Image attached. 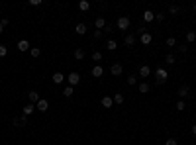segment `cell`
I'll list each match as a JSON object with an SVG mask.
<instances>
[{
  "instance_id": "obj_1",
  "label": "cell",
  "mask_w": 196,
  "mask_h": 145,
  "mask_svg": "<svg viewBox=\"0 0 196 145\" xmlns=\"http://www.w3.org/2000/svg\"><path fill=\"white\" fill-rule=\"evenodd\" d=\"M155 77H157V84H163V83H167V79H169V73H167L163 67H159L157 71H155Z\"/></svg>"
},
{
  "instance_id": "obj_2",
  "label": "cell",
  "mask_w": 196,
  "mask_h": 145,
  "mask_svg": "<svg viewBox=\"0 0 196 145\" xmlns=\"http://www.w3.org/2000/svg\"><path fill=\"white\" fill-rule=\"evenodd\" d=\"M67 80H69V87H75V84L81 83V75H78L77 71H73V73L67 77Z\"/></svg>"
},
{
  "instance_id": "obj_3",
  "label": "cell",
  "mask_w": 196,
  "mask_h": 145,
  "mask_svg": "<svg viewBox=\"0 0 196 145\" xmlns=\"http://www.w3.org/2000/svg\"><path fill=\"white\" fill-rule=\"evenodd\" d=\"M130 18H128V16H122V18L118 20V28L122 30V31H126V30H130Z\"/></svg>"
},
{
  "instance_id": "obj_4",
  "label": "cell",
  "mask_w": 196,
  "mask_h": 145,
  "mask_svg": "<svg viewBox=\"0 0 196 145\" xmlns=\"http://www.w3.org/2000/svg\"><path fill=\"white\" fill-rule=\"evenodd\" d=\"M35 110H38V112H47V110H49V100L41 98L38 104H35Z\"/></svg>"
},
{
  "instance_id": "obj_5",
  "label": "cell",
  "mask_w": 196,
  "mask_h": 145,
  "mask_svg": "<svg viewBox=\"0 0 196 145\" xmlns=\"http://www.w3.org/2000/svg\"><path fill=\"white\" fill-rule=\"evenodd\" d=\"M28 100H30V104H38V102L41 100V96H39V92L31 90V92H28Z\"/></svg>"
},
{
  "instance_id": "obj_6",
  "label": "cell",
  "mask_w": 196,
  "mask_h": 145,
  "mask_svg": "<svg viewBox=\"0 0 196 145\" xmlns=\"http://www.w3.org/2000/svg\"><path fill=\"white\" fill-rule=\"evenodd\" d=\"M139 41H141L143 45H149L151 41H153V35L149 34V31H145V34H141V35H139Z\"/></svg>"
},
{
  "instance_id": "obj_7",
  "label": "cell",
  "mask_w": 196,
  "mask_h": 145,
  "mask_svg": "<svg viewBox=\"0 0 196 145\" xmlns=\"http://www.w3.org/2000/svg\"><path fill=\"white\" fill-rule=\"evenodd\" d=\"M110 73H112L114 77H120V75L124 73V67H122L120 63H114V65H112V69H110Z\"/></svg>"
},
{
  "instance_id": "obj_8",
  "label": "cell",
  "mask_w": 196,
  "mask_h": 145,
  "mask_svg": "<svg viewBox=\"0 0 196 145\" xmlns=\"http://www.w3.org/2000/svg\"><path fill=\"white\" fill-rule=\"evenodd\" d=\"M35 112V104H26L24 108H22V114L24 116H30V114H34Z\"/></svg>"
},
{
  "instance_id": "obj_9",
  "label": "cell",
  "mask_w": 196,
  "mask_h": 145,
  "mask_svg": "<svg viewBox=\"0 0 196 145\" xmlns=\"http://www.w3.org/2000/svg\"><path fill=\"white\" fill-rule=\"evenodd\" d=\"M143 20H145V24H149L155 20V12H151V10H145L143 12Z\"/></svg>"
},
{
  "instance_id": "obj_10",
  "label": "cell",
  "mask_w": 196,
  "mask_h": 145,
  "mask_svg": "<svg viewBox=\"0 0 196 145\" xmlns=\"http://www.w3.org/2000/svg\"><path fill=\"white\" fill-rule=\"evenodd\" d=\"M149 75H151V69L147 67V65L139 67V77H141V79H147V77H149Z\"/></svg>"
},
{
  "instance_id": "obj_11",
  "label": "cell",
  "mask_w": 196,
  "mask_h": 145,
  "mask_svg": "<svg viewBox=\"0 0 196 145\" xmlns=\"http://www.w3.org/2000/svg\"><path fill=\"white\" fill-rule=\"evenodd\" d=\"M102 106H104V108H112V106H114V98H112V96H104V98H102Z\"/></svg>"
},
{
  "instance_id": "obj_12",
  "label": "cell",
  "mask_w": 196,
  "mask_h": 145,
  "mask_svg": "<svg viewBox=\"0 0 196 145\" xmlns=\"http://www.w3.org/2000/svg\"><path fill=\"white\" fill-rule=\"evenodd\" d=\"M31 47H30V43L26 39H22V41H18V51H30Z\"/></svg>"
},
{
  "instance_id": "obj_13",
  "label": "cell",
  "mask_w": 196,
  "mask_h": 145,
  "mask_svg": "<svg viewBox=\"0 0 196 145\" xmlns=\"http://www.w3.org/2000/svg\"><path fill=\"white\" fill-rule=\"evenodd\" d=\"M78 10H81V12L90 10V2H88V0H81V2H78Z\"/></svg>"
},
{
  "instance_id": "obj_14",
  "label": "cell",
  "mask_w": 196,
  "mask_h": 145,
  "mask_svg": "<svg viewBox=\"0 0 196 145\" xmlns=\"http://www.w3.org/2000/svg\"><path fill=\"white\" fill-rule=\"evenodd\" d=\"M104 75V69L100 67V65H96V67H92V77H96V79H100Z\"/></svg>"
},
{
  "instance_id": "obj_15",
  "label": "cell",
  "mask_w": 196,
  "mask_h": 145,
  "mask_svg": "<svg viewBox=\"0 0 196 145\" xmlns=\"http://www.w3.org/2000/svg\"><path fill=\"white\" fill-rule=\"evenodd\" d=\"M94 26H96V30L102 31V30L106 28V20H104V18H96V20H94Z\"/></svg>"
},
{
  "instance_id": "obj_16",
  "label": "cell",
  "mask_w": 196,
  "mask_h": 145,
  "mask_svg": "<svg viewBox=\"0 0 196 145\" xmlns=\"http://www.w3.org/2000/svg\"><path fill=\"white\" fill-rule=\"evenodd\" d=\"M51 79H53V83H55V84H61L63 80H65V75H63V73H55Z\"/></svg>"
},
{
  "instance_id": "obj_17",
  "label": "cell",
  "mask_w": 196,
  "mask_h": 145,
  "mask_svg": "<svg viewBox=\"0 0 196 145\" xmlns=\"http://www.w3.org/2000/svg\"><path fill=\"white\" fill-rule=\"evenodd\" d=\"M124 43H126V45H130V47H131V45H134V43H135V35H134V34H128V35H126V37H124Z\"/></svg>"
},
{
  "instance_id": "obj_18",
  "label": "cell",
  "mask_w": 196,
  "mask_h": 145,
  "mask_svg": "<svg viewBox=\"0 0 196 145\" xmlns=\"http://www.w3.org/2000/svg\"><path fill=\"white\" fill-rule=\"evenodd\" d=\"M188 92H190V88L186 87V84L178 88V96H181V98H186V96H188Z\"/></svg>"
},
{
  "instance_id": "obj_19",
  "label": "cell",
  "mask_w": 196,
  "mask_h": 145,
  "mask_svg": "<svg viewBox=\"0 0 196 145\" xmlns=\"http://www.w3.org/2000/svg\"><path fill=\"white\" fill-rule=\"evenodd\" d=\"M137 90H139L141 94H147V92H149V84H147V83H139V87H137Z\"/></svg>"
},
{
  "instance_id": "obj_20",
  "label": "cell",
  "mask_w": 196,
  "mask_h": 145,
  "mask_svg": "<svg viewBox=\"0 0 196 145\" xmlns=\"http://www.w3.org/2000/svg\"><path fill=\"white\" fill-rule=\"evenodd\" d=\"M75 31H77L78 35H84V34H86V26H84V24H77V28H75Z\"/></svg>"
},
{
  "instance_id": "obj_21",
  "label": "cell",
  "mask_w": 196,
  "mask_h": 145,
  "mask_svg": "<svg viewBox=\"0 0 196 145\" xmlns=\"http://www.w3.org/2000/svg\"><path fill=\"white\" fill-rule=\"evenodd\" d=\"M14 123H16V126H20V123H22V126H24V123H28V116H20V118H16V120H14Z\"/></svg>"
},
{
  "instance_id": "obj_22",
  "label": "cell",
  "mask_w": 196,
  "mask_h": 145,
  "mask_svg": "<svg viewBox=\"0 0 196 145\" xmlns=\"http://www.w3.org/2000/svg\"><path fill=\"white\" fill-rule=\"evenodd\" d=\"M30 55L34 57V59L39 57V55H41V49H39V47H31V49H30Z\"/></svg>"
},
{
  "instance_id": "obj_23",
  "label": "cell",
  "mask_w": 196,
  "mask_h": 145,
  "mask_svg": "<svg viewBox=\"0 0 196 145\" xmlns=\"http://www.w3.org/2000/svg\"><path fill=\"white\" fill-rule=\"evenodd\" d=\"M116 47H118V43H116L114 39H110L108 43H106V49H110V51H116Z\"/></svg>"
},
{
  "instance_id": "obj_24",
  "label": "cell",
  "mask_w": 196,
  "mask_h": 145,
  "mask_svg": "<svg viewBox=\"0 0 196 145\" xmlns=\"http://www.w3.org/2000/svg\"><path fill=\"white\" fill-rule=\"evenodd\" d=\"M186 41H188V43H194V41H196V34H194V31H188V34H186Z\"/></svg>"
},
{
  "instance_id": "obj_25",
  "label": "cell",
  "mask_w": 196,
  "mask_h": 145,
  "mask_svg": "<svg viewBox=\"0 0 196 145\" xmlns=\"http://www.w3.org/2000/svg\"><path fill=\"white\" fill-rule=\"evenodd\" d=\"M73 92H75V88H73V87H69V84L65 87V90H63V94H65L67 98H69V96H73Z\"/></svg>"
},
{
  "instance_id": "obj_26",
  "label": "cell",
  "mask_w": 196,
  "mask_h": 145,
  "mask_svg": "<svg viewBox=\"0 0 196 145\" xmlns=\"http://www.w3.org/2000/svg\"><path fill=\"white\" fill-rule=\"evenodd\" d=\"M128 84H130V87L137 84V77H135V75H130V77H128Z\"/></svg>"
},
{
  "instance_id": "obj_27",
  "label": "cell",
  "mask_w": 196,
  "mask_h": 145,
  "mask_svg": "<svg viewBox=\"0 0 196 145\" xmlns=\"http://www.w3.org/2000/svg\"><path fill=\"white\" fill-rule=\"evenodd\" d=\"M75 59H78V61L84 59V51L82 49H75Z\"/></svg>"
},
{
  "instance_id": "obj_28",
  "label": "cell",
  "mask_w": 196,
  "mask_h": 145,
  "mask_svg": "<svg viewBox=\"0 0 196 145\" xmlns=\"http://www.w3.org/2000/svg\"><path fill=\"white\" fill-rule=\"evenodd\" d=\"M165 63H169V65H174V63H177V59H174V55H167V57H165Z\"/></svg>"
},
{
  "instance_id": "obj_29",
  "label": "cell",
  "mask_w": 196,
  "mask_h": 145,
  "mask_svg": "<svg viewBox=\"0 0 196 145\" xmlns=\"http://www.w3.org/2000/svg\"><path fill=\"white\" fill-rule=\"evenodd\" d=\"M92 59H94L96 63H98V61H102V53H100V51H94V53H92Z\"/></svg>"
},
{
  "instance_id": "obj_30",
  "label": "cell",
  "mask_w": 196,
  "mask_h": 145,
  "mask_svg": "<svg viewBox=\"0 0 196 145\" xmlns=\"http://www.w3.org/2000/svg\"><path fill=\"white\" fill-rule=\"evenodd\" d=\"M114 102H116V104H124V96H122V94H114Z\"/></svg>"
},
{
  "instance_id": "obj_31",
  "label": "cell",
  "mask_w": 196,
  "mask_h": 145,
  "mask_svg": "<svg viewBox=\"0 0 196 145\" xmlns=\"http://www.w3.org/2000/svg\"><path fill=\"white\" fill-rule=\"evenodd\" d=\"M167 45L169 47H174V45H177V39H174V37H167Z\"/></svg>"
},
{
  "instance_id": "obj_32",
  "label": "cell",
  "mask_w": 196,
  "mask_h": 145,
  "mask_svg": "<svg viewBox=\"0 0 196 145\" xmlns=\"http://www.w3.org/2000/svg\"><path fill=\"white\" fill-rule=\"evenodd\" d=\"M6 53H8V47L6 45H0V57H6Z\"/></svg>"
},
{
  "instance_id": "obj_33",
  "label": "cell",
  "mask_w": 196,
  "mask_h": 145,
  "mask_svg": "<svg viewBox=\"0 0 196 145\" xmlns=\"http://www.w3.org/2000/svg\"><path fill=\"white\" fill-rule=\"evenodd\" d=\"M155 20H157V22H163V20H165V14H163V12L155 14Z\"/></svg>"
},
{
  "instance_id": "obj_34",
  "label": "cell",
  "mask_w": 196,
  "mask_h": 145,
  "mask_svg": "<svg viewBox=\"0 0 196 145\" xmlns=\"http://www.w3.org/2000/svg\"><path fill=\"white\" fill-rule=\"evenodd\" d=\"M169 12H171V14H177V12H178V6H174V4H171V6H169Z\"/></svg>"
},
{
  "instance_id": "obj_35",
  "label": "cell",
  "mask_w": 196,
  "mask_h": 145,
  "mask_svg": "<svg viewBox=\"0 0 196 145\" xmlns=\"http://www.w3.org/2000/svg\"><path fill=\"white\" fill-rule=\"evenodd\" d=\"M165 145H177V139H174V137H169L167 141H165Z\"/></svg>"
},
{
  "instance_id": "obj_36",
  "label": "cell",
  "mask_w": 196,
  "mask_h": 145,
  "mask_svg": "<svg viewBox=\"0 0 196 145\" xmlns=\"http://www.w3.org/2000/svg\"><path fill=\"white\" fill-rule=\"evenodd\" d=\"M177 110H178V112L184 110V102H182V100H178V102H177Z\"/></svg>"
},
{
  "instance_id": "obj_37",
  "label": "cell",
  "mask_w": 196,
  "mask_h": 145,
  "mask_svg": "<svg viewBox=\"0 0 196 145\" xmlns=\"http://www.w3.org/2000/svg\"><path fill=\"white\" fill-rule=\"evenodd\" d=\"M41 0H30V6H39Z\"/></svg>"
},
{
  "instance_id": "obj_38",
  "label": "cell",
  "mask_w": 196,
  "mask_h": 145,
  "mask_svg": "<svg viewBox=\"0 0 196 145\" xmlns=\"http://www.w3.org/2000/svg\"><path fill=\"white\" fill-rule=\"evenodd\" d=\"M102 34H104V31H100V30H96V31H94V37H96V39H100V37H102Z\"/></svg>"
},
{
  "instance_id": "obj_39",
  "label": "cell",
  "mask_w": 196,
  "mask_h": 145,
  "mask_svg": "<svg viewBox=\"0 0 196 145\" xmlns=\"http://www.w3.org/2000/svg\"><path fill=\"white\" fill-rule=\"evenodd\" d=\"M178 51H181V53H186L188 47H186V45H178Z\"/></svg>"
},
{
  "instance_id": "obj_40",
  "label": "cell",
  "mask_w": 196,
  "mask_h": 145,
  "mask_svg": "<svg viewBox=\"0 0 196 145\" xmlns=\"http://www.w3.org/2000/svg\"><path fill=\"white\" fill-rule=\"evenodd\" d=\"M0 26H2V28H6V26H8V18H4V20H0Z\"/></svg>"
},
{
  "instance_id": "obj_41",
  "label": "cell",
  "mask_w": 196,
  "mask_h": 145,
  "mask_svg": "<svg viewBox=\"0 0 196 145\" xmlns=\"http://www.w3.org/2000/svg\"><path fill=\"white\" fill-rule=\"evenodd\" d=\"M192 133H194V135H196V123H194V126H192Z\"/></svg>"
},
{
  "instance_id": "obj_42",
  "label": "cell",
  "mask_w": 196,
  "mask_h": 145,
  "mask_svg": "<svg viewBox=\"0 0 196 145\" xmlns=\"http://www.w3.org/2000/svg\"><path fill=\"white\" fill-rule=\"evenodd\" d=\"M2 31H4V28H2V26H0V34H2Z\"/></svg>"
},
{
  "instance_id": "obj_43",
  "label": "cell",
  "mask_w": 196,
  "mask_h": 145,
  "mask_svg": "<svg viewBox=\"0 0 196 145\" xmlns=\"http://www.w3.org/2000/svg\"><path fill=\"white\" fill-rule=\"evenodd\" d=\"M194 10H196V4H194Z\"/></svg>"
}]
</instances>
